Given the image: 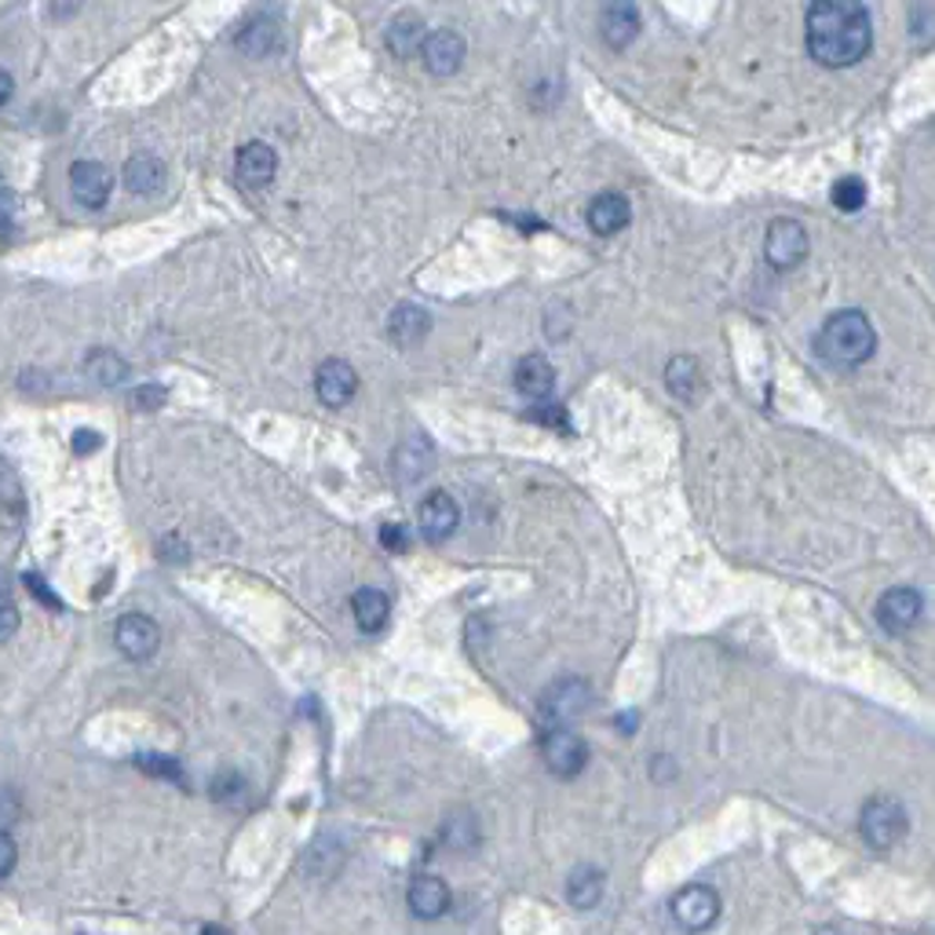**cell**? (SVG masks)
<instances>
[{
  "label": "cell",
  "instance_id": "cell-2",
  "mask_svg": "<svg viewBox=\"0 0 935 935\" xmlns=\"http://www.w3.org/2000/svg\"><path fill=\"white\" fill-rule=\"evenodd\" d=\"M819 352L833 366H863L877 352V333L863 311H837L819 333Z\"/></svg>",
  "mask_w": 935,
  "mask_h": 935
},
{
  "label": "cell",
  "instance_id": "cell-35",
  "mask_svg": "<svg viewBox=\"0 0 935 935\" xmlns=\"http://www.w3.org/2000/svg\"><path fill=\"white\" fill-rule=\"evenodd\" d=\"M99 446H103V439H99L95 431H78V435H73V450H78V454H95Z\"/></svg>",
  "mask_w": 935,
  "mask_h": 935
},
{
  "label": "cell",
  "instance_id": "cell-32",
  "mask_svg": "<svg viewBox=\"0 0 935 935\" xmlns=\"http://www.w3.org/2000/svg\"><path fill=\"white\" fill-rule=\"evenodd\" d=\"M380 545L384 548H392V552H403L406 548V533L398 522H388V527H380Z\"/></svg>",
  "mask_w": 935,
  "mask_h": 935
},
{
  "label": "cell",
  "instance_id": "cell-33",
  "mask_svg": "<svg viewBox=\"0 0 935 935\" xmlns=\"http://www.w3.org/2000/svg\"><path fill=\"white\" fill-rule=\"evenodd\" d=\"M132 403L140 406V409H157L161 403H165V392L154 388V384H151V388H140V392H135Z\"/></svg>",
  "mask_w": 935,
  "mask_h": 935
},
{
  "label": "cell",
  "instance_id": "cell-7",
  "mask_svg": "<svg viewBox=\"0 0 935 935\" xmlns=\"http://www.w3.org/2000/svg\"><path fill=\"white\" fill-rule=\"evenodd\" d=\"M589 709V683L585 680H559L541 694V713L545 720H552V728H563L570 720H578Z\"/></svg>",
  "mask_w": 935,
  "mask_h": 935
},
{
  "label": "cell",
  "instance_id": "cell-34",
  "mask_svg": "<svg viewBox=\"0 0 935 935\" xmlns=\"http://www.w3.org/2000/svg\"><path fill=\"white\" fill-rule=\"evenodd\" d=\"M27 589H30V592H33V596H37V600H41V603H48V607H59V596H52V592H48V585H44L41 578H37V573H27Z\"/></svg>",
  "mask_w": 935,
  "mask_h": 935
},
{
  "label": "cell",
  "instance_id": "cell-17",
  "mask_svg": "<svg viewBox=\"0 0 935 935\" xmlns=\"http://www.w3.org/2000/svg\"><path fill=\"white\" fill-rule=\"evenodd\" d=\"M516 388L519 395L533 398V403H545L548 395L556 392V369L545 355H527L516 366Z\"/></svg>",
  "mask_w": 935,
  "mask_h": 935
},
{
  "label": "cell",
  "instance_id": "cell-15",
  "mask_svg": "<svg viewBox=\"0 0 935 935\" xmlns=\"http://www.w3.org/2000/svg\"><path fill=\"white\" fill-rule=\"evenodd\" d=\"M234 172H238V183L248 186V191H264V186L274 183V172H278V154H274L267 143L253 140L238 151Z\"/></svg>",
  "mask_w": 935,
  "mask_h": 935
},
{
  "label": "cell",
  "instance_id": "cell-31",
  "mask_svg": "<svg viewBox=\"0 0 935 935\" xmlns=\"http://www.w3.org/2000/svg\"><path fill=\"white\" fill-rule=\"evenodd\" d=\"M11 216H16V194H11L4 180H0V234L11 231Z\"/></svg>",
  "mask_w": 935,
  "mask_h": 935
},
{
  "label": "cell",
  "instance_id": "cell-8",
  "mask_svg": "<svg viewBox=\"0 0 935 935\" xmlns=\"http://www.w3.org/2000/svg\"><path fill=\"white\" fill-rule=\"evenodd\" d=\"M114 643L124 658H132V662H146V658L157 654L161 629H157V621L146 618V614H124L114 626Z\"/></svg>",
  "mask_w": 935,
  "mask_h": 935
},
{
  "label": "cell",
  "instance_id": "cell-20",
  "mask_svg": "<svg viewBox=\"0 0 935 935\" xmlns=\"http://www.w3.org/2000/svg\"><path fill=\"white\" fill-rule=\"evenodd\" d=\"M352 610H355V626L373 636V632H380L384 626H388L392 603L380 589H358L355 600H352Z\"/></svg>",
  "mask_w": 935,
  "mask_h": 935
},
{
  "label": "cell",
  "instance_id": "cell-29",
  "mask_svg": "<svg viewBox=\"0 0 935 935\" xmlns=\"http://www.w3.org/2000/svg\"><path fill=\"white\" fill-rule=\"evenodd\" d=\"M16 632H19V607L8 596H0V643L11 640Z\"/></svg>",
  "mask_w": 935,
  "mask_h": 935
},
{
  "label": "cell",
  "instance_id": "cell-19",
  "mask_svg": "<svg viewBox=\"0 0 935 935\" xmlns=\"http://www.w3.org/2000/svg\"><path fill=\"white\" fill-rule=\"evenodd\" d=\"M600 30L610 48H629L640 33V11L632 4H610L600 16Z\"/></svg>",
  "mask_w": 935,
  "mask_h": 935
},
{
  "label": "cell",
  "instance_id": "cell-4",
  "mask_svg": "<svg viewBox=\"0 0 935 935\" xmlns=\"http://www.w3.org/2000/svg\"><path fill=\"white\" fill-rule=\"evenodd\" d=\"M541 756L552 775L559 779H573L585 771V760H589V750H585V742L573 734L570 728H548L541 734Z\"/></svg>",
  "mask_w": 935,
  "mask_h": 935
},
{
  "label": "cell",
  "instance_id": "cell-11",
  "mask_svg": "<svg viewBox=\"0 0 935 935\" xmlns=\"http://www.w3.org/2000/svg\"><path fill=\"white\" fill-rule=\"evenodd\" d=\"M406 903L409 909L420 917V921H435L443 914H450V903H454V892L450 884L435 874H420L409 881V892H406Z\"/></svg>",
  "mask_w": 935,
  "mask_h": 935
},
{
  "label": "cell",
  "instance_id": "cell-22",
  "mask_svg": "<svg viewBox=\"0 0 935 935\" xmlns=\"http://www.w3.org/2000/svg\"><path fill=\"white\" fill-rule=\"evenodd\" d=\"M428 326H431V318H428V311H420V307H398L395 315H392V322H388V333H392V341L395 344H403V347H409V344H417L424 333H428Z\"/></svg>",
  "mask_w": 935,
  "mask_h": 935
},
{
  "label": "cell",
  "instance_id": "cell-10",
  "mask_svg": "<svg viewBox=\"0 0 935 935\" xmlns=\"http://www.w3.org/2000/svg\"><path fill=\"white\" fill-rule=\"evenodd\" d=\"M110 191H114V176H110L106 165L99 161H78L70 169V194L78 197L84 209H103Z\"/></svg>",
  "mask_w": 935,
  "mask_h": 935
},
{
  "label": "cell",
  "instance_id": "cell-23",
  "mask_svg": "<svg viewBox=\"0 0 935 935\" xmlns=\"http://www.w3.org/2000/svg\"><path fill=\"white\" fill-rule=\"evenodd\" d=\"M424 44V22L417 16H398L388 30V48L398 59H409Z\"/></svg>",
  "mask_w": 935,
  "mask_h": 935
},
{
  "label": "cell",
  "instance_id": "cell-37",
  "mask_svg": "<svg viewBox=\"0 0 935 935\" xmlns=\"http://www.w3.org/2000/svg\"><path fill=\"white\" fill-rule=\"evenodd\" d=\"M197 935H227V932H223L220 925H209V928H202V932H197Z\"/></svg>",
  "mask_w": 935,
  "mask_h": 935
},
{
  "label": "cell",
  "instance_id": "cell-5",
  "mask_svg": "<svg viewBox=\"0 0 935 935\" xmlns=\"http://www.w3.org/2000/svg\"><path fill=\"white\" fill-rule=\"evenodd\" d=\"M672 917L680 921L688 932H705L717 925L720 917V895L709 884H688L672 895Z\"/></svg>",
  "mask_w": 935,
  "mask_h": 935
},
{
  "label": "cell",
  "instance_id": "cell-21",
  "mask_svg": "<svg viewBox=\"0 0 935 935\" xmlns=\"http://www.w3.org/2000/svg\"><path fill=\"white\" fill-rule=\"evenodd\" d=\"M603 870L596 866H578L567 881V900L573 909H592L596 903L603 900Z\"/></svg>",
  "mask_w": 935,
  "mask_h": 935
},
{
  "label": "cell",
  "instance_id": "cell-12",
  "mask_svg": "<svg viewBox=\"0 0 935 935\" xmlns=\"http://www.w3.org/2000/svg\"><path fill=\"white\" fill-rule=\"evenodd\" d=\"M315 392L329 409H341L352 403L358 392V373L347 366L344 358H329V363H322L315 373Z\"/></svg>",
  "mask_w": 935,
  "mask_h": 935
},
{
  "label": "cell",
  "instance_id": "cell-25",
  "mask_svg": "<svg viewBox=\"0 0 935 935\" xmlns=\"http://www.w3.org/2000/svg\"><path fill=\"white\" fill-rule=\"evenodd\" d=\"M833 205H837L841 212H858L866 205V183L858 180V176H841L837 183H833Z\"/></svg>",
  "mask_w": 935,
  "mask_h": 935
},
{
  "label": "cell",
  "instance_id": "cell-30",
  "mask_svg": "<svg viewBox=\"0 0 935 935\" xmlns=\"http://www.w3.org/2000/svg\"><path fill=\"white\" fill-rule=\"evenodd\" d=\"M16 863H19V847L11 841V833L0 830V877H8L11 870H16Z\"/></svg>",
  "mask_w": 935,
  "mask_h": 935
},
{
  "label": "cell",
  "instance_id": "cell-18",
  "mask_svg": "<svg viewBox=\"0 0 935 935\" xmlns=\"http://www.w3.org/2000/svg\"><path fill=\"white\" fill-rule=\"evenodd\" d=\"M165 176H169L165 161L154 157V154H135L129 165H124V172H121L124 186H129L132 194H140V197L157 194L161 186H165Z\"/></svg>",
  "mask_w": 935,
  "mask_h": 935
},
{
  "label": "cell",
  "instance_id": "cell-14",
  "mask_svg": "<svg viewBox=\"0 0 935 935\" xmlns=\"http://www.w3.org/2000/svg\"><path fill=\"white\" fill-rule=\"evenodd\" d=\"M921 610H925V603H921V592L914 589H892V592H884L881 600H877V621L888 632H909L921 621Z\"/></svg>",
  "mask_w": 935,
  "mask_h": 935
},
{
  "label": "cell",
  "instance_id": "cell-13",
  "mask_svg": "<svg viewBox=\"0 0 935 935\" xmlns=\"http://www.w3.org/2000/svg\"><path fill=\"white\" fill-rule=\"evenodd\" d=\"M420 59L435 78H450V73L460 70V62H465V41H460L454 30H435L424 37Z\"/></svg>",
  "mask_w": 935,
  "mask_h": 935
},
{
  "label": "cell",
  "instance_id": "cell-27",
  "mask_svg": "<svg viewBox=\"0 0 935 935\" xmlns=\"http://www.w3.org/2000/svg\"><path fill=\"white\" fill-rule=\"evenodd\" d=\"M665 377H669V392H677L680 398H691L698 388V363L694 358H672Z\"/></svg>",
  "mask_w": 935,
  "mask_h": 935
},
{
  "label": "cell",
  "instance_id": "cell-9",
  "mask_svg": "<svg viewBox=\"0 0 935 935\" xmlns=\"http://www.w3.org/2000/svg\"><path fill=\"white\" fill-rule=\"evenodd\" d=\"M417 522H420V533L428 538L431 545H443L446 538H454L460 512H457V501L450 494H428L417 508Z\"/></svg>",
  "mask_w": 935,
  "mask_h": 935
},
{
  "label": "cell",
  "instance_id": "cell-28",
  "mask_svg": "<svg viewBox=\"0 0 935 935\" xmlns=\"http://www.w3.org/2000/svg\"><path fill=\"white\" fill-rule=\"evenodd\" d=\"M140 768H143V771H151V775H165V779H183V768H180V760H172V756H161V753H151V756H140Z\"/></svg>",
  "mask_w": 935,
  "mask_h": 935
},
{
  "label": "cell",
  "instance_id": "cell-38",
  "mask_svg": "<svg viewBox=\"0 0 935 935\" xmlns=\"http://www.w3.org/2000/svg\"><path fill=\"white\" fill-rule=\"evenodd\" d=\"M815 935H844V932H837V928H819Z\"/></svg>",
  "mask_w": 935,
  "mask_h": 935
},
{
  "label": "cell",
  "instance_id": "cell-6",
  "mask_svg": "<svg viewBox=\"0 0 935 935\" xmlns=\"http://www.w3.org/2000/svg\"><path fill=\"white\" fill-rule=\"evenodd\" d=\"M764 253L771 260V267L779 271H790L796 267L801 260L807 256V231L801 220H790L782 216L768 227V242H764Z\"/></svg>",
  "mask_w": 935,
  "mask_h": 935
},
{
  "label": "cell",
  "instance_id": "cell-26",
  "mask_svg": "<svg viewBox=\"0 0 935 935\" xmlns=\"http://www.w3.org/2000/svg\"><path fill=\"white\" fill-rule=\"evenodd\" d=\"M238 44L248 55H267L271 48L278 44V27H274V22H253V27L242 30Z\"/></svg>",
  "mask_w": 935,
  "mask_h": 935
},
{
  "label": "cell",
  "instance_id": "cell-1",
  "mask_svg": "<svg viewBox=\"0 0 935 935\" xmlns=\"http://www.w3.org/2000/svg\"><path fill=\"white\" fill-rule=\"evenodd\" d=\"M870 41H874V22L863 4L822 0L807 11V52L822 67H855L870 52Z\"/></svg>",
  "mask_w": 935,
  "mask_h": 935
},
{
  "label": "cell",
  "instance_id": "cell-16",
  "mask_svg": "<svg viewBox=\"0 0 935 935\" xmlns=\"http://www.w3.org/2000/svg\"><path fill=\"white\" fill-rule=\"evenodd\" d=\"M629 220H632V209H629L626 194L607 191V194H600L589 205V227L596 234H603V238H610V234H618V231H626Z\"/></svg>",
  "mask_w": 935,
  "mask_h": 935
},
{
  "label": "cell",
  "instance_id": "cell-24",
  "mask_svg": "<svg viewBox=\"0 0 935 935\" xmlns=\"http://www.w3.org/2000/svg\"><path fill=\"white\" fill-rule=\"evenodd\" d=\"M84 373H89L92 380L106 384V388H114V384H121L124 377H129V363L118 358L114 352H106V347H99V352H92L89 358H84Z\"/></svg>",
  "mask_w": 935,
  "mask_h": 935
},
{
  "label": "cell",
  "instance_id": "cell-36",
  "mask_svg": "<svg viewBox=\"0 0 935 935\" xmlns=\"http://www.w3.org/2000/svg\"><path fill=\"white\" fill-rule=\"evenodd\" d=\"M11 92H16V81H11V73L0 70V106H8Z\"/></svg>",
  "mask_w": 935,
  "mask_h": 935
},
{
  "label": "cell",
  "instance_id": "cell-3",
  "mask_svg": "<svg viewBox=\"0 0 935 935\" xmlns=\"http://www.w3.org/2000/svg\"><path fill=\"white\" fill-rule=\"evenodd\" d=\"M858 833H863V841L870 847L888 852V847H895L906 837V807L888 793L870 796L863 812H858Z\"/></svg>",
  "mask_w": 935,
  "mask_h": 935
}]
</instances>
